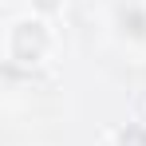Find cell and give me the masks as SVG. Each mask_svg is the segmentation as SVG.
Listing matches in <instances>:
<instances>
[{
    "label": "cell",
    "mask_w": 146,
    "mask_h": 146,
    "mask_svg": "<svg viewBox=\"0 0 146 146\" xmlns=\"http://www.w3.org/2000/svg\"><path fill=\"white\" fill-rule=\"evenodd\" d=\"M122 24H126L130 36H146V12L142 8H126V12H122Z\"/></svg>",
    "instance_id": "obj_2"
},
{
    "label": "cell",
    "mask_w": 146,
    "mask_h": 146,
    "mask_svg": "<svg viewBox=\"0 0 146 146\" xmlns=\"http://www.w3.org/2000/svg\"><path fill=\"white\" fill-rule=\"evenodd\" d=\"M36 4H40V8H44V12H51V8H55V4H59V0H36Z\"/></svg>",
    "instance_id": "obj_4"
},
{
    "label": "cell",
    "mask_w": 146,
    "mask_h": 146,
    "mask_svg": "<svg viewBox=\"0 0 146 146\" xmlns=\"http://www.w3.org/2000/svg\"><path fill=\"white\" fill-rule=\"evenodd\" d=\"M44 48H48V32L28 20V24H20L16 32H12V48L8 51H12L16 63H36V59L44 55Z\"/></svg>",
    "instance_id": "obj_1"
},
{
    "label": "cell",
    "mask_w": 146,
    "mask_h": 146,
    "mask_svg": "<svg viewBox=\"0 0 146 146\" xmlns=\"http://www.w3.org/2000/svg\"><path fill=\"white\" fill-rule=\"evenodd\" d=\"M119 146H146V130L142 126H126L119 134Z\"/></svg>",
    "instance_id": "obj_3"
}]
</instances>
